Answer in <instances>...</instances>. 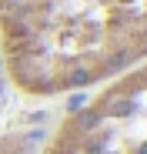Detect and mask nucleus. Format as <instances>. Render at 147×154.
Listing matches in <instances>:
<instances>
[{"label":"nucleus","instance_id":"obj_2","mask_svg":"<svg viewBox=\"0 0 147 154\" xmlns=\"http://www.w3.org/2000/svg\"><path fill=\"white\" fill-rule=\"evenodd\" d=\"M87 111L97 114L137 154H147V64L94 91V97L87 100Z\"/></svg>","mask_w":147,"mask_h":154},{"label":"nucleus","instance_id":"obj_1","mask_svg":"<svg viewBox=\"0 0 147 154\" xmlns=\"http://www.w3.org/2000/svg\"><path fill=\"white\" fill-rule=\"evenodd\" d=\"M147 64V0H0V70L23 97L100 91Z\"/></svg>","mask_w":147,"mask_h":154},{"label":"nucleus","instance_id":"obj_3","mask_svg":"<svg viewBox=\"0 0 147 154\" xmlns=\"http://www.w3.org/2000/svg\"><path fill=\"white\" fill-rule=\"evenodd\" d=\"M44 154H137V151L124 137H117L97 114H90L87 104H80L57 124Z\"/></svg>","mask_w":147,"mask_h":154},{"label":"nucleus","instance_id":"obj_4","mask_svg":"<svg viewBox=\"0 0 147 154\" xmlns=\"http://www.w3.org/2000/svg\"><path fill=\"white\" fill-rule=\"evenodd\" d=\"M4 91H7V81H4V70H0V104H4Z\"/></svg>","mask_w":147,"mask_h":154}]
</instances>
